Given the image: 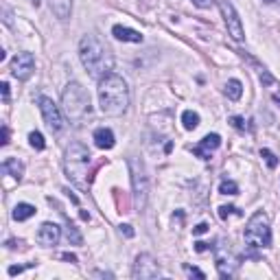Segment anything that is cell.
Wrapping results in <instances>:
<instances>
[{
	"instance_id": "1",
	"label": "cell",
	"mask_w": 280,
	"mask_h": 280,
	"mask_svg": "<svg viewBox=\"0 0 280 280\" xmlns=\"http://www.w3.org/2000/svg\"><path fill=\"white\" fill-rule=\"evenodd\" d=\"M79 57L83 68L92 79H101L112 72L114 68V55L109 46L103 42L97 33H86L79 44Z\"/></svg>"
},
{
	"instance_id": "2",
	"label": "cell",
	"mask_w": 280,
	"mask_h": 280,
	"mask_svg": "<svg viewBox=\"0 0 280 280\" xmlns=\"http://www.w3.org/2000/svg\"><path fill=\"white\" fill-rule=\"evenodd\" d=\"M99 105L107 116H123L129 109V88L116 72L99 79Z\"/></svg>"
},
{
	"instance_id": "3",
	"label": "cell",
	"mask_w": 280,
	"mask_h": 280,
	"mask_svg": "<svg viewBox=\"0 0 280 280\" xmlns=\"http://www.w3.org/2000/svg\"><path fill=\"white\" fill-rule=\"evenodd\" d=\"M62 105L64 112L68 114V119L72 123H83L88 116H90V97L83 90V86L77 83V81H70L68 86L64 88L62 92Z\"/></svg>"
},
{
	"instance_id": "4",
	"label": "cell",
	"mask_w": 280,
	"mask_h": 280,
	"mask_svg": "<svg viewBox=\"0 0 280 280\" xmlns=\"http://www.w3.org/2000/svg\"><path fill=\"white\" fill-rule=\"evenodd\" d=\"M90 151H88L86 145L81 143H72L68 149H66V156H64V169H66V175L72 184H77L79 188H86V175H88V166H90Z\"/></svg>"
},
{
	"instance_id": "5",
	"label": "cell",
	"mask_w": 280,
	"mask_h": 280,
	"mask_svg": "<svg viewBox=\"0 0 280 280\" xmlns=\"http://www.w3.org/2000/svg\"><path fill=\"white\" fill-rule=\"evenodd\" d=\"M245 243L249 247H269L271 245V228L269 219L263 210H256L247 221L245 228Z\"/></svg>"
},
{
	"instance_id": "6",
	"label": "cell",
	"mask_w": 280,
	"mask_h": 280,
	"mask_svg": "<svg viewBox=\"0 0 280 280\" xmlns=\"http://www.w3.org/2000/svg\"><path fill=\"white\" fill-rule=\"evenodd\" d=\"M129 173H131V188H134V204L138 210H145L147 197H149V178L143 160L129 158Z\"/></svg>"
},
{
	"instance_id": "7",
	"label": "cell",
	"mask_w": 280,
	"mask_h": 280,
	"mask_svg": "<svg viewBox=\"0 0 280 280\" xmlns=\"http://www.w3.org/2000/svg\"><path fill=\"white\" fill-rule=\"evenodd\" d=\"M38 105H40V112L44 116V123L48 125V129L53 134H60L64 129V116L60 112V107L53 103V99L48 97H38Z\"/></svg>"
},
{
	"instance_id": "8",
	"label": "cell",
	"mask_w": 280,
	"mask_h": 280,
	"mask_svg": "<svg viewBox=\"0 0 280 280\" xmlns=\"http://www.w3.org/2000/svg\"><path fill=\"white\" fill-rule=\"evenodd\" d=\"M219 7H221V16H223L228 35H230L234 42H241L243 40V24H241V18H239L237 9H234V5L230 0H219Z\"/></svg>"
},
{
	"instance_id": "9",
	"label": "cell",
	"mask_w": 280,
	"mask_h": 280,
	"mask_svg": "<svg viewBox=\"0 0 280 280\" xmlns=\"http://www.w3.org/2000/svg\"><path fill=\"white\" fill-rule=\"evenodd\" d=\"M134 278L140 280H149V278H158L160 276V265L156 263L151 254H138L136 263H134V271H131Z\"/></svg>"
},
{
	"instance_id": "10",
	"label": "cell",
	"mask_w": 280,
	"mask_h": 280,
	"mask_svg": "<svg viewBox=\"0 0 280 280\" xmlns=\"http://www.w3.org/2000/svg\"><path fill=\"white\" fill-rule=\"evenodd\" d=\"M33 70H35V57L33 53H18L16 57L11 60V75L20 79V81H26L29 77L33 75Z\"/></svg>"
},
{
	"instance_id": "11",
	"label": "cell",
	"mask_w": 280,
	"mask_h": 280,
	"mask_svg": "<svg viewBox=\"0 0 280 280\" xmlns=\"http://www.w3.org/2000/svg\"><path fill=\"white\" fill-rule=\"evenodd\" d=\"M62 239V228L57 226V223H50V221H46V223H42L40 226V230H38V243L44 247H53L57 245Z\"/></svg>"
},
{
	"instance_id": "12",
	"label": "cell",
	"mask_w": 280,
	"mask_h": 280,
	"mask_svg": "<svg viewBox=\"0 0 280 280\" xmlns=\"http://www.w3.org/2000/svg\"><path fill=\"white\" fill-rule=\"evenodd\" d=\"M219 147H221V136L219 134H208V136H204L200 140V145L193 147V153L197 158H202V160H208L210 153L215 149H219Z\"/></svg>"
},
{
	"instance_id": "13",
	"label": "cell",
	"mask_w": 280,
	"mask_h": 280,
	"mask_svg": "<svg viewBox=\"0 0 280 280\" xmlns=\"http://www.w3.org/2000/svg\"><path fill=\"white\" fill-rule=\"evenodd\" d=\"M215 263H217V271H219L221 278H230L234 274V269H237V265H239V263H234L226 252H219Z\"/></svg>"
},
{
	"instance_id": "14",
	"label": "cell",
	"mask_w": 280,
	"mask_h": 280,
	"mask_svg": "<svg viewBox=\"0 0 280 280\" xmlns=\"http://www.w3.org/2000/svg\"><path fill=\"white\" fill-rule=\"evenodd\" d=\"M94 145L99 147V149H112L114 147V131L112 129H107V127H99V129H94Z\"/></svg>"
},
{
	"instance_id": "15",
	"label": "cell",
	"mask_w": 280,
	"mask_h": 280,
	"mask_svg": "<svg viewBox=\"0 0 280 280\" xmlns=\"http://www.w3.org/2000/svg\"><path fill=\"white\" fill-rule=\"evenodd\" d=\"M112 35H114L116 40H121V42H134V44L143 42V35H140L138 31H134V29H127V26H123V24H116L112 29Z\"/></svg>"
},
{
	"instance_id": "16",
	"label": "cell",
	"mask_w": 280,
	"mask_h": 280,
	"mask_svg": "<svg viewBox=\"0 0 280 280\" xmlns=\"http://www.w3.org/2000/svg\"><path fill=\"white\" fill-rule=\"evenodd\" d=\"M50 11L55 13V18L60 20H68L70 11H72V0H48Z\"/></svg>"
},
{
	"instance_id": "17",
	"label": "cell",
	"mask_w": 280,
	"mask_h": 280,
	"mask_svg": "<svg viewBox=\"0 0 280 280\" xmlns=\"http://www.w3.org/2000/svg\"><path fill=\"white\" fill-rule=\"evenodd\" d=\"M0 169H3V173H5V175H11V178H16L18 182L22 180V171H24V166H22L16 158H7V160L3 162V166H0Z\"/></svg>"
},
{
	"instance_id": "18",
	"label": "cell",
	"mask_w": 280,
	"mask_h": 280,
	"mask_svg": "<svg viewBox=\"0 0 280 280\" xmlns=\"http://www.w3.org/2000/svg\"><path fill=\"white\" fill-rule=\"evenodd\" d=\"M35 212H38V210H35V206H31V204H24V202H22V204H18L16 208H13L11 217L16 219V221H26V219H31V217L35 215Z\"/></svg>"
},
{
	"instance_id": "19",
	"label": "cell",
	"mask_w": 280,
	"mask_h": 280,
	"mask_svg": "<svg viewBox=\"0 0 280 280\" xmlns=\"http://www.w3.org/2000/svg\"><path fill=\"white\" fill-rule=\"evenodd\" d=\"M241 94H243V83L239 79H230L226 83V97L230 99V101H239L241 99Z\"/></svg>"
},
{
	"instance_id": "20",
	"label": "cell",
	"mask_w": 280,
	"mask_h": 280,
	"mask_svg": "<svg viewBox=\"0 0 280 280\" xmlns=\"http://www.w3.org/2000/svg\"><path fill=\"white\" fill-rule=\"evenodd\" d=\"M182 125H184V129H188V131L197 129V125H200V114L193 112V109H186V112L182 114Z\"/></svg>"
},
{
	"instance_id": "21",
	"label": "cell",
	"mask_w": 280,
	"mask_h": 280,
	"mask_svg": "<svg viewBox=\"0 0 280 280\" xmlns=\"http://www.w3.org/2000/svg\"><path fill=\"white\" fill-rule=\"evenodd\" d=\"M219 193L221 195H239V184L232 180H223L219 184Z\"/></svg>"
},
{
	"instance_id": "22",
	"label": "cell",
	"mask_w": 280,
	"mask_h": 280,
	"mask_svg": "<svg viewBox=\"0 0 280 280\" xmlns=\"http://www.w3.org/2000/svg\"><path fill=\"white\" fill-rule=\"evenodd\" d=\"M66 234H68V241L72 243V245H81V243H83V237L77 232V228L72 226L70 221H68V228H66Z\"/></svg>"
},
{
	"instance_id": "23",
	"label": "cell",
	"mask_w": 280,
	"mask_h": 280,
	"mask_svg": "<svg viewBox=\"0 0 280 280\" xmlns=\"http://www.w3.org/2000/svg\"><path fill=\"white\" fill-rule=\"evenodd\" d=\"M29 143H31V147H33V149H38V151H42L44 147H46L44 136L40 134V131H31V134H29Z\"/></svg>"
},
{
	"instance_id": "24",
	"label": "cell",
	"mask_w": 280,
	"mask_h": 280,
	"mask_svg": "<svg viewBox=\"0 0 280 280\" xmlns=\"http://www.w3.org/2000/svg\"><path fill=\"white\" fill-rule=\"evenodd\" d=\"M261 156L265 158V162H267V166H269V169H276V166H278V158H276L269 149H261Z\"/></svg>"
},
{
	"instance_id": "25",
	"label": "cell",
	"mask_w": 280,
	"mask_h": 280,
	"mask_svg": "<svg viewBox=\"0 0 280 280\" xmlns=\"http://www.w3.org/2000/svg\"><path fill=\"white\" fill-rule=\"evenodd\" d=\"M230 215H241V210L234 208V206H221V208H219V217L223 219V221L230 217Z\"/></svg>"
},
{
	"instance_id": "26",
	"label": "cell",
	"mask_w": 280,
	"mask_h": 280,
	"mask_svg": "<svg viewBox=\"0 0 280 280\" xmlns=\"http://www.w3.org/2000/svg\"><path fill=\"white\" fill-rule=\"evenodd\" d=\"M184 271H186V274L188 276H195V278H206V274H204V271L202 269H197V267H190V265H184Z\"/></svg>"
},
{
	"instance_id": "27",
	"label": "cell",
	"mask_w": 280,
	"mask_h": 280,
	"mask_svg": "<svg viewBox=\"0 0 280 280\" xmlns=\"http://www.w3.org/2000/svg\"><path fill=\"white\" fill-rule=\"evenodd\" d=\"M230 125H232V127H237V129H241V131H245V127H247L245 121H243L241 116H232V119H230Z\"/></svg>"
},
{
	"instance_id": "28",
	"label": "cell",
	"mask_w": 280,
	"mask_h": 280,
	"mask_svg": "<svg viewBox=\"0 0 280 280\" xmlns=\"http://www.w3.org/2000/svg\"><path fill=\"white\" fill-rule=\"evenodd\" d=\"M24 269H26L24 265H11V267L7 269V271H9V276H18V274H22Z\"/></svg>"
},
{
	"instance_id": "29",
	"label": "cell",
	"mask_w": 280,
	"mask_h": 280,
	"mask_svg": "<svg viewBox=\"0 0 280 280\" xmlns=\"http://www.w3.org/2000/svg\"><path fill=\"white\" fill-rule=\"evenodd\" d=\"M0 90H3V101H5V103H9V83H7V81H3Z\"/></svg>"
},
{
	"instance_id": "30",
	"label": "cell",
	"mask_w": 280,
	"mask_h": 280,
	"mask_svg": "<svg viewBox=\"0 0 280 280\" xmlns=\"http://www.w3.org/2000/svg\"><path fill=\"white\" fill-rule=\"evenodd\" d=\"M121 234H125V237H129V239H131V237H134V234H136V232H134V230H131V226H127V223H123V226H121Z\"/></svg>"
},
{
	"instance_id": "31",
	"label": "cell",
	"mask_w": 280,
	"mask_h": 280,
	"mask_svg": "<svg viewBox=\"0 0 280 280\" xmlns=\"http://www.w3.org/2000/svg\"><path fill=\"white\" fill-rule=\"evenodd\" d=\"M193 5H197V7H200V9H210L212 0H193Z\"/></svg>"
},
{
	"instance_id": "32",
	"label": "cell",
	"mask_w": 280,
	"mask_h": 280,
	"mask_svg": "<svg viewBox=\"0 0 280 280\" xmlns=\"http://www.w3.org/2000/svg\"><path fill=\"white\" fill-rule=\"evenodd\" d=\"M208 232V223H200L197 228H193V234H206Z\"/></svg>"
},
{
	"instance_id": "33",
	"label": "cell",
	"mask_w": 280,
	"mask_h": 280,
	"mask_svg": "<svg viewBox=\"0 0 280 280\" xmlns=\"http://www.w3.org/2000/svg\"><path fill=\"white\" fill-rule=\"evenodd\" d=\"M0 143H3V145L9 143V127H7V125L3 127V140H0Z\"/></svg>"
},
{
	"instance_id": "34",
	"label": "cell",
	"mask_w": 280,
	"mask_h": 280,
	"mask_svg": "<svg viewBox=\"0 0 280 280\" xmlns=\"http://www.w3.org/2000/svg\"><path fill=\"white\" fill-rule=\"evenodd\" d=\"M208 247H210L208 243H202V241H200V243H195V249H197V252H206Z\"/></svg>"
},
{
	"instance_id": "35",
	"label": "cell",
	"mask_w": 280,
	"mask_h": 280,
	"mask_svg": "<svg viewBox=\"0 0 280 280\" xmlns=\"http://www.w3.org/2000/svg\"><path fill=\"white\" fill-rule=\"evenodd\" d=\"M62 259H64V261H68V263H77V256H75V254H68V252L62 254Z\"/></svg>"
},
{
	"instance_id": "36",
	"label": "cell",
	"mask_w": 280,
	"mask_h": 280,
	"mask_svg": "<svg viewBox=\"0 0 280 280\" xmlns=\"http://www.w3.org/2000/svg\"><path fill=\"white\" fill-rule=\"evenodd\" d=\"M271 99H274L276 103H280V90H271Z\"/></svg>"
},
{
	"instance_id": "37",
	"label": "cell",
	"mask_w": 280,
	"mask_h": 280,
	"mask_svg": "<svg viewBox=\"0 0 280 280\" xmlns=\"http://www.w3.org/2000/svg\"><path fill=\"white\" fill-rule=\"evenodd\" d=\"M263 3H267V5H276V3H280V0H263Z\"/></svg>"
}]
</instances>
